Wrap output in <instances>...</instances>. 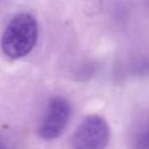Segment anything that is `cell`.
Instances as JSON below:
<instances>
[{"mask_svg":"<svg viewBox=\"0 0 149 149\" xmlns=\"http://www.w3.org/2000/svg\"><path fill=\"white\" fill-rule=\"evenodd\" d=\"M38 37V24L29 13L16 14L5 28L1 36L2 52L10 59L27 56L35 47Z\"/></svg>","mask_w":149,"mask_h":149,"instance_id":"6da1fadb","label":"cell"},{"mask_svg":"<svg viewBox=\"0 0 149 149\" xmlns=\"http://www.w3.org/2000/svg\"><path fill=\"white\" fill-rule=\"evenodd\" d=\"M109 127L97 114L86 116L72 135V149H105L109 142Z\"/></svg>","mask_w":149,"mask_h":149,"instance_id":"7a4b0ae2","label":"cell"},{"mask_svg":"<svg viewBox=\"0 0 149 149\" xmlns=\"http://www.w3.org/2000/svg\"><path fill=\"white\" fill-rule=\"evenodd\" d=\"M71 116V105L68 99L55 95L48 101L44 116L38 126L37 133L43 140L57 139L65 129Z\"/></svg>","mask_w":149,"mask_h":149,"instance_id":"3957f363","label":"cell"},{"mask_svg":"<svg viewBox=\"0 0 149 149\" xmlns=\"http://www.w3.org/2000/svg\"><path fill=\"white\" fill-rule=\"evenodd\" d=\"M129 146L130 149H149V113L143 114L135 122Z\"/></svg>","mask_w":149,"mask_h":149,"instance_id":"277c9868","label":"cell"},{"mask_svg":"<svg viewBox=\"0 0 149 149\" xmlns=\"http://www.w3.org/2000/svg\"><path fill=\"white\" fill-rule=\"evenodd\" d=\"M0 149H8L7 148V146H6V143L0 139Z\"/></svg>","mask_w":149,"mask_h":149,"instance_id":"5b68a950","label":"cell"},{"mask_svg":"<svg viewBox=\"0 0 149 149\" xmlns=\"http://www.w3.org/2000/svg\"><path fill=\"white\" fill-rule=\"evenodd\" d=\"M147 5H148V6H149V0H147Z\"/></svg>","mask_w":149,"mask_h":149,"instance_id":"8992f818","label":"cell"}]
</instances>
